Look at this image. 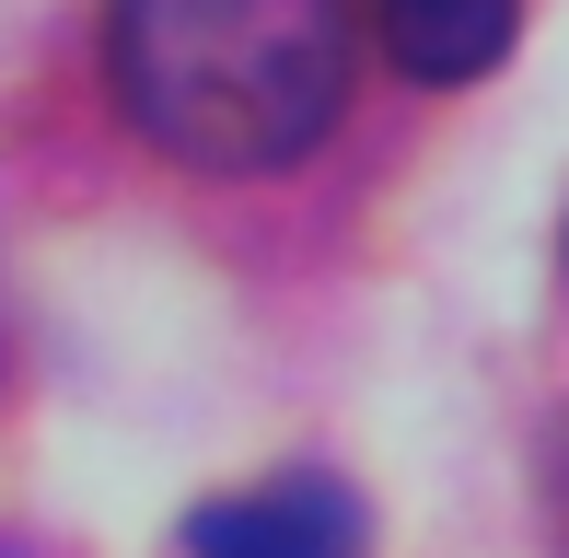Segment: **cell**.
Here are the masks:
<instances>
[{
  "label": "cell",
  "mask_w": 569,
  "mask_h": 558,
  "mask_svg": "<svg viewBox=\"0 0 569 558\" xmlns=\"http://www.w3.org/2000/svg\"><path fill=\"white\" fill-rule=\"evenodd\" d=\"M106 70L163 163L279 175L349 106L360 0H106Z\"/></svg>",
  "instance_id": "obj_1"
},
{
  "label": "cell",
  "mask_w": 569,
  "mask_h": 558,
  "mask_svg": "<svg viewBox=\"0 0 569 558\" xmlns=\"http://www.w3.org/2000/svg\"><path fill=\"white\" fill-rule=\"evenodd\" d=\"M187 558H360V500L326 466H291L244 500H210L187 524Z\"/></svg>",
  "instance_id": "obj_2"
},
{
  "label": "cell",
  "mask_w": 569,
  "mask_h": 558,
  "mask_svg": "<svg viewBox=\"0 0 569 558\" xmlns=\"http://www.w3.org/2000/svg\"><path fill=\"white\" fill-rule=\"evenodd\" d=\"M511 23H523V0H372V36L407 82H477V70H500Z\"/></svg>",
  "instance_id": "obj_3"
},
{
  "label": "cell",
  "mask_w": 569,
  "mask_h": 558,
  "mask_svg": "<svg viewBox=\"0 0 569 558\" xmlns=\"http://www.w3.org/2000/svg\"><path fill=\"white\" fill-rule=\"evenodd\" d=\"M547 536H558V558H569V442H558V466H547Z\"/></svg>",
  "instance_id": "obj_4"
},
{
  "label": "cell",
  "mask_w": 569,
  "mask_h": 558,
  "mask_svg": "<svg viewBox=\"0 0 569 558\" xmlns=\"http://www.w3.org/2000/svg\"><path fill=\"white\" fill-rule=\"evenodd\" d=\"M0 558H12V547H0Z\"/></svg>",
  "instance_id": "obj_5"
}]
</instances>
